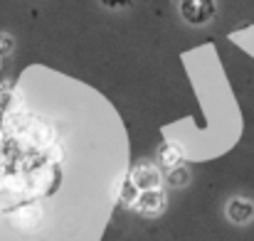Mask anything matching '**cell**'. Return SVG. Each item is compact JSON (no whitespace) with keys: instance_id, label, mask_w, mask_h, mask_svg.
I'll return each instance as SVG.
<instances>
[{"instance_id":"ba28073f","label":"cell","mask_w":254,"mask_h":241,"mask_svg":"<svg viewBox=\"0 0 254 241\" xmlns=\"http://www.w3.org/2000/svg\"><path fill=\"white\" fill-rule=\"evenodd\" d=\"M121 2H126V5H128V0H104V5H106V7H116V5H121Z\"/></svg>"},{"instance_id":"8992f818","label":"cell","mask_w":254,"mask_h":241,"mask_svg":"<svg viewBox=\"0 0 254 241\" xmlns=\"http://www.w3.org/2000/svg\"><path fill=\"white\" fill-rule=\"evenodd\" d=\"M161 158H163V165H166V167H175V165L180 162V153H178L173 145H168V148L161 153Z\"/></svg>"},{"instance_id":"52a82bcc","label":"cell","mask_w":254,"mask_h":241,"mask_svg":"<svg viewBox=\"0 0 254 241\" xmlns=\"http://www.w3.org/2000/svg\"><path fill=\"white\" fill-rule=\"evenodd\" d=\"M15 49V40L10 37V35H0V54L5 57V54H10Z\"/></svg>"},{"instance_id":"277c9868","label":"cell","mask_w":254,"mask_h":241,"mask_svg":"<svg viewBox=\"0 0 254 241\" xmlns=\"http://www.w3.org/2000/svg\"><path fill=\"white\" fill-rule=\"evenodd\" d=\"M163 202H166V197H163L161 192L151 190V192L141 194V199H138V207H141L143 212H161V209H163Z\"/></svg>"},{"instance_id":"3957f363","label":"cell","mask_w":254,"mask_h":241,"mask_svg":"<svg viewBox=\"0 0 254 241\" xmlns=\"http://www.w3.org/2000/svg\"><path fill=\"white\" fill-rule=\"evenodd\" d=\"M133 182H136V187H143V190H156V185H158V172H156L153 167L141 165V167L133 172Z\"/></svg>"},{"instance_id":"5b68a950","label":"cell","mask_w":254,"mask_h":241,"mask_svg":"<svg viewBox=\"0 0 254 241\" xmlns=\"http://www.w3.org/2000/svg\"><path fill=\"white\" fill-rule=\"evenodd\" d=\"M168 182L173 185V187H183V185L188 182V170H183V167H175V170H170Z\"/></svg>"},{"instance_id":"6da1fadb","label":"cell","mask_w":254,"mask_h":241,"mask_svg":"<svg viewBox=\"0 0 254 241\" xmlns=\"http://www.w3.org/2000/svg\"><path fill=\"white\" fill-rule=\"evenodd\" d=\"M180 15L190 25H205L215 15V0H183Z\"/></svg>"},{"instance_id":"7a4b0ae2","label":"cell","mask_w":254,"mask_h":241,"mask_svg":"<svg viewBox=\"0 0 254 241\" xmlns=\"http://www.w3.org/2000/svg\"><path fill=\"white\" fill-rule=\"evenodd\" d=\"M227 217L235 222V224H247L254 217V204L245 197H235L230 204H227Z\"/></svg>"}]
</instances>
